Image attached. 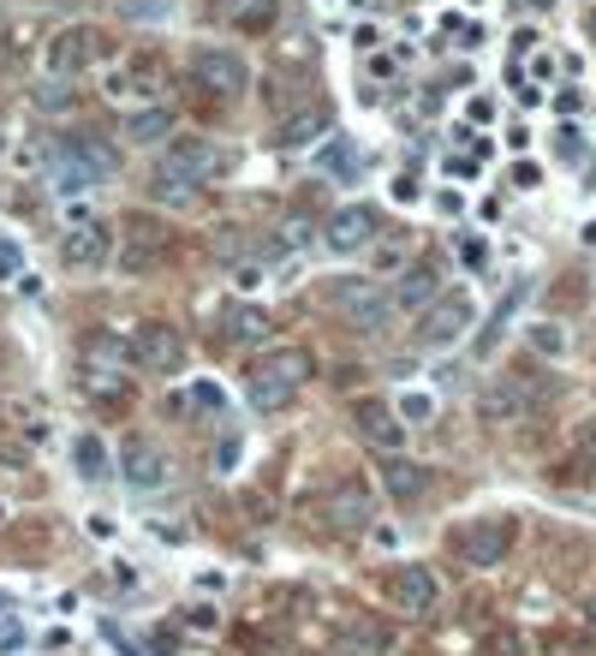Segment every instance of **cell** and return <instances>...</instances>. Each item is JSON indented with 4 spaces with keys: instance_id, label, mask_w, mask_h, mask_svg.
I'll use <instances>...</instances> for the list:
<instances>
[{
    "instance_id": "cell-30",
    "label": "cell",
    "mask_w": 596,
    "mask_h": 656,
    "mask_svg": "<svg viewBox=\"0 0 596 656\" xmlns=\"http://www.w3.org/2000/svg\"><path fill=\"white\" fill-rule=\"evenodd\" d=\"M328 150H323V168L334 173V180H358V150H353V138H323Z\"/></svg>"
},
{
    "instance_id": "cell-4",
    "label": "cell",
    "mask_w": 596,
    "mask_h": 656,
    "mask_svg": "<svg viewBox=\"0 0 596 656\" xmlns=\"http://www.w3.org/2000/svg\"><path fill=\"white\" fill-rule=\"evenodd\" d=\"M173 257H180V233L155 209H132L120 222V269L126 275H138V281L143 275H162Z\"/></svg>"
},
{
    "instance_id": "cell-15",
    "label": "cell",
    "mask_w": 596,
    "mask_h": 656,
    "mask_svg": "<svg viewBox=\"0 0 596 656\" xmlns=\"http://www.w3.org/2000/svg\"><path fill=\"white\" fill-rule=\"evenodd\" d=\"M120 477L132 490H167L173 460L150 442V435H126V442H120Z\"/></svg>"
},
{
    "instance_id": "cell-48",
    "label": "cell",
    "mask_w": 596,
    "mask_h": 656,
    "mask_svg": "<svg viewBox=\"0 0 596 656\" xmlns=\"http://www.w3.org/2000/svg\"><path fill=\"white\" fill-rule=\"evenodd\" d=\"M0 615H7V591H0Z\"/></svg>"
},
{
    "instance_id": "cell-6",
    "label": "cell",
    "mask_w": 596,
    "mask_h": 656,
    "mask_svg": "<svg viewBox=\"0 0 596 656\" xmlns=\"http://www.w3.org/2000/svg\"><path fill=\"white\" fill-rule=\"evenodd\" d=\"M513 544H519V525L507 514H484V519H465V531L454 537V556L472 573H489V567H501L513 556Z\"/></svg>"
},
{
    "instance_id": "cell-49",
    "label": "cell",
    "mask_w": 596,
    "mask_h": 656,
    "mask_svg": "<svg viewBox=\"0 0 596 656\" xmlns=\"http://www.w3.org/2000/svg\"><path fill=\"white\" fill-rule=\"evenodd\" d=\"M590 192H596V173H590Z\"/></svg>"
},
{
    "instance_id": "cell-43",
    "label": "cell",
    "mask_w": 596,
    "mask_h": 656,
    "mask_svg": "<svg viewBox=\"0 0 596 656\" xmlns=\"http://www.w3.org/2000/svg\"><path fill=\"white\" fill-rule=\"evenodd\" d=\"M394 197H400V203L418 197V180H412V173H400V180H394Z\"/></svg>"
},
{
    "instance_id": "cell-31",
    "label": "cell",
    "mask_w": 596,
    "mask_h": 656,
    "mask_svg": "<svg viewBox=\"0 0 596 656\" xmlns=\"http://www.w3.org/2000/svg\"><path fill=\"white\" fill-rule=\"evenodd\" d=\"M31 101H36L42 114H66V108H78V90H72V78H48Z\"/></svg>"
},
{
    "instance_id": "cell-32",
    "label": "cell",
    "mask_w": 596,
    "mask_h": 656,
    "mask_svg": "<svg viewBox=\"0 0 596 656\" xmlns=\"http://www.w3.org/2000/svg\"><path fill=\"white\" fill-rule=\"evenodd\" d=\"M531 346L543 358H566V329L561 323H531Z\"/></svg>"
},
{
    "instance_id": "cell-23",
    "label": "cell",
    "mask_w": 596,
    "mask_h": 656,
    "mask_svg": "<svg viewBox=\"0 0 596 656\" xmlns=\"http://www.w3.org/2000/svg\"><path fill=\"white\" fill-rule=\"evenodd\" d=\"M435 293H442V275H435V262H412V269H400L394 311H424Z\"/></svg>"
},
{
    "instance_id": "cell-38",
    "label": "cell",
    "mask_w": 596,
    "mask_h": 656,
    "mask_svg": "<svg viewBox=\"0 0 596 656\" xmlns=\"http://www.w3.org/2000/svg\"><path fill=\"white\" fill-rule=\"evenodd\" d=\"M232 287H239V293H251V287H263V269H257V262H239V269H232Z\"/></svg>"
},
{
    "instance_id": "cell-42",
    "label": "cell",
    "mask_w": 596,
    "mask_h": 656,
    "mask_svg": "<svg viewBox=\"0 0 596 656\" xmlns=\"http://www.w3.org/2000/svg\"><path fill=\"white\" fill-rule=\"evenodd\" d=\"M555 108H561V114H578V108H585V96H578V90H561Z\"/></svg>"
},
{
    "instance_id": "cell-1",
    "label": "cell",
    "mask_w": 596,
    "mask_h": 656,
    "mask_svg": "<svg viewBox=\"0 0 596 656\" xmlns=\"http://www.w3.org/2000/svg\"><path fill=\"white\" fill-rule=\"evenodd\" d=\"M316 376V358L311 346H269V353L251 358V370H245V388H251V400L274 412V406H286L293 394Z\"/></svg>"
},
{
    "instance_id": "cell-35",
    "label": "cell",
    "mask_w": 596,
    "mask_h": 656,
    "mask_svg": "<svg viewBox=\"0 0 596 656\" xmlns=\"http://www.w3.org/2000/svg\"><path fill=\"white\" fill-rule=\"evenodd\" d=\"M19 275H24V251L0 233V281H19Z\"/></svg>"
},
{
    "instance_id": "cell-3",
    "label": "cell",
    "mask_w": 596,
    "mask_h": 656,
    "mask_svg": "<svg viewBox=\"0 0 596 656\" xmlns=\"http://www.w3.org/2000/svg\"><path fill=\"white\" fill-rule=\"evenodd\" d=\"M323 311L346 316L358 334H376L394 323V293H388L382 281H370V275H334V281H323Z\"/></svg>"
},
{
    "instance_id": "cell-29",
    "label": "cell",
    "mask_w": 596,
    "mask_h": 656,
    "mask_svg": "<svg viewBox=\"0 0 596 656\" xmlns=\"http://www.w3.org/2000/svg\"><path fill=\"white\" fill-rule=\"evenodd\" d=\"M525 293H531V287L519 281L513 293H507V299L496 304V316H489V329L477 334V353H496V346H501V334H507V323H513V311H519V304H525Z\"/></svg>"
},
{
    "instance_id": "cell-2",
    "label": "cell",
    "mask_w": 596,
    "mask_h": 656,
    "mask_svg": "<svg viewBox=\"0 0 596 656\" xmlns=\"http://www.w3.org/2000/svg\"><path fill=\"white\" fill-rule=\"evenodd\" d=\"M221 173H227V150L209 138H192V131H180L162 150V162H155V180H162L167 197H192L197 185L221 180Z\"/></svg>"
},
{
    "instance_id": "cell-27",
    "label": "cell",
    "mask_w": 596,
    "mask_h": 656,
    "mask_svg": "<svg viewBox=\"0 0 596 656\" xmlns=\"http://www.w3.org/2000/svg\"><path fill=\"white\" fill-rule=\"evenodd\" d=\"M72 465H78V477H84V484H101V477H108V442H101V435L96 430H84L78 435V442H72Z\"/></svg>"
},
{
    "instance_id": "cell-12",
    "label": "cell",
    "mask_w": 596,
    "mask_h": 656,
    "mask_svg": "<svg viewBox=\"0 0 596 656\" xmlns=\"http://www.w3.org/2000/svg\"><path fill=\"white\" fill-rule=\"evenodd\" d=\"M126 358H132L138 370H150V376H167V370L185 364V334L173 323H138L132 341H126Z\"/></svg>"
},
{
    "instance_id": "cell-40",
    "label": "cell",
    "mask_w": 596,
    "mask_h": 656,
    "mask_svg": "<svg viewBox=\"0 0 596 656\" xmlns=\"http://www.w3.org/2000/svg\"><path fill=\"white\" fill-rule=\"evenodd\" d=\"M578 138H585L578 126H561V155H585V143H578Z\"/></svg>"
},
{
    "instance_id": "cell-13",
    "label": "cell",
    "mask_w": 596,
    "mask_h": 656,
    "mask_svg": "<svg viewBox=\"0 0 596 656\" xmlns=\"http://www.w3.org/2000/svg\"><path fill=\"white\" fill-rule=\"evenodd\" d=\"M162 90H167V61H155V54H132L120 72L108 78V96L113 101H162Z\"/></svg>"
},
{
    "instance_id": "cell-26",
    "label": "cell",
    "mask_w": 596,
    "mask_h": 656,
    "mask_svg": "<svg viewBox=\"0 0 596 656\" xmlns=\"http://www.w3.org/2000/svg\"><path fill=\"white\" fill-rule=\"evenodd\" d=\"M167 131H173V108H162V101L126 114V143H162Z\"/></svg>"
},
{
    "instance_id": "cell-41",
    "label": "cell",
    "mask_w": 596,
    "mask_h": 656,
    "mask_svg": "<svg viewBox=\"0 0 596 656\" xmlns=\"http://www.w3.org/2000/svg\"><path fill=\"white\" fill-rule=\"evenodd\" d=\"M459 257H465V262H472V269H477V262L489 257V245H484V239H459Z\"/></svg>"
},
{
    "instance_id": "cell-24",
    "label": "cell",
    "mask_w": 596,
    "mask_h": 656,
    "mask_svg": "<svg viewBox=\"0 0 596 656\" xmlns=\"http://www.w3.org/2000/svg\"><path fill=\"white\" fill-rule=\"evenodd\" d=\"M382 490L394 495L400 507H412V502H424L430 472H424V465H412V460H400V454H388V465H382Z\"/></svg>"
},
{
    "instance_id": "cell-17",
    "label": "cell",
    "mask_w": 596,
    "mask_h": 656,
    "mask_svg": "<svg viewBox=\"0 0 596 656\" xmlns=\"http://www.w3.org/2000/svg\"><path fill=\"white\" fill-rule=\"evenodd\" d=\"M353 424H358V435H365L370 448H382V454H400V448H405V418L388 400H358Z\"/></svg>"
},
{
    "instance_id": "cell-46",
    "label": "cell",
    "mask_w": 596,
    "mask_h": 656,
    "mask_svg": "<svg viewBox=\"0 0 596 656\" xmlns=\"http://www.w3.org/2000/svg\"><path fill=\"white\" fill-rule=\"evenodd\" d=\"M7 61H12V49H7V42H0V66H7Z\"/></svg>"
},
{
    "instance_id": "cell-50",
    "label": "cell",
    "mask_w": 596,
    "mask_h": 656,
    "mask_svg": "<svg viewBox=\"0 0 596 656\" xmlns=\"http://www.w3.org/2000/svg\"><path fill=\"white\" fill-rule=\"evenodd\" d=\"M0 519H7V507H0Z\"/></svg>"
},
{
    "instance_id": "cell-25",
    "label": "cell",
    "mask_w": 596,
    "mask_h": 656,
    "mask_svg": "<svg viewBox=\"0 0 596 656\" xmlns=\"http://www.w3.org/2000/svg\"><path fill=\"white\" fill-rule=\"evenodd\" d=\"M346 650H353V656H388V650H394V626L376 621V615L346 621Z\"/></svg>"
},
{
    "instance_id": "cell-20",
    "label": "cell",
    "mask_w": 596,
    "mask_h": 656,
    "mask_svg": "<svg viewBox=\"0 0 596 656\" xmlns=\"http://www.w3.org/2000/svg\"><path fill=\"white\" fill-rule=\"evenodd\" d=\"M274 334V316L263 304H227L221 311V346H263Z\"/></svg>"
},
{
    "instance_id": "cell-9",
    "label": "cell",
    "mask_w": 596,
    "mask_h": 656,
    "mask_svg": "<svg viewBox=\"0 0 596 656\" xmlns=\"http://www.w3.org/2000/svg\"><path fill=\"white\" fill-rule=\"evenodd\" d=\"M108 54V31L101 24H66L48 42V78H84L90 66H101Z\"/></svg>"
},
{
    "instance_id": "cell-39",
    "label": "cell",
    "mask_w": 596,
    "mask_h": 656,
    "mask_svg": "<svg viewBox=\"0 0 596 656\" xmlns=\"http://www.w3.org/2000/svg\"><path fill=\"white\" fill-rule=\"evenodd\" d=\"M537 180H543V168H537V162H519V168H513V185H519V192H531Z\"/></svg>"
},
{
    "instance_id": "cell-10",
    "label": "cell",
    "mask_w": 596,
    "mask_h": 656,
    "mask_svg": "<svg viewBox=\"0 0 596 656\" xmlns=\"http://www.w3.org/2000/svg\"><path fill=\"white\" fill-rule=\"evenodd\" d=\"M531 406H537V394L525 388V376H489V383L477 388V424L513 430L531 418Z\"/></svg>"
},
{
    "instance_id": "cell-7",
    "label": "cell",
    "mask_w": 596,
    "mask_h": 656,
    "mask_svg": "<svg viewBox=\"0 0 596 656\" xmlns=\"http://www.w3.org/2000/svg\"><path fill=\"white\" fill-rule=\"evenodd\" d=\"M477 323V304L472 293H435L424 311H418V329H412V341L424 346V353H442V346H454L465 341V329Z\"/></svg>"
},
{
    "instance_id": "cell-37",
    "label": "cell",
    "mask_w": 596,
    "mask_h": 656,
    "mask_svg": "<svg viewBox=\"0 0 596 656\" xmlns=\"http://www.w3.org/2000/svg\"><path fill=\"white\" fill-rule=\"evenodd\" d=\"M311 54H316L311 36H286L281 42V66H311Z\"/></svg>"
},
{
    "instance_id": "cell-22",
    "label": "cell",
    "mask_w": 596,
    "mask_h": 656,
    "mask_svg": "<svg viewBox=\"0 0 596 656\" xmlns=\"http://www.w3.org/2000/svg\"><path fill=\"white\" fill-rule=\"evenodd\" d=\"M78 388H84V400L90 406H132V376H120V370H108V364H84V376H78Z\"/></svg>"
},
{
    "instance_id": "cell-14",
    "label": "cell",
    "mask_w": 596,
    "mask_h": 656,
    "mask_svg": "<svg viewBox=\"0 0 596 656\" xmlns=\"http://www.w3.org/2000/svg\"><path fill=\"white\" fill-rule=\"evenodd\" d=\"M61 257H66V269L72 275H96V269H108L113 262V227L108 222H78L66 233V245H61Z\"/></svg>"
},
{
    "instance_id": "cell-36",
    "label": "cell",
    "mask_w": 596,
    "mask_h": 656,
    "mask_svg": "<svg viewBox=\"0 0 596 656\" xmlns=\"http://www.w3.org/2000/svg\"><path fill=\"white\" fill-rule=\"evenodd\" d=\"M394 412L405 418V424H424V418L435 412V400H430V394H405V400L394 406Z\"/></svg>"
},
{
    "instance_id": "cell-47",
    "label": "cell",
    "mask_w": 596,
    "mask_h": 656,
    "mask_svg": "<svg viewBox=\"0 0 596 656\" xmlns=\"http://www.w3.org/2000/svg\"><path fill=\"white\" fill-rule=\"evenodd\" d=\"M531 7H555V0H531Z\"/></svg>"
},
{
    "instance_id": "cell-33",
    "label": "cell",
    "mask_w": 596,
    "mask_h": 656,
    "mask_svg": "<svg viewBox=\"0 0 596 656\" xmlns=\"http://www.w3.org/2000/svg\"><path fill=\"white\" fill-rule=\"evenodd\" d=\"M173 406H192V412H221L227 394L215 388V383H192V388H185V400H173Z\"/></svg>"
},
{
    "instance_id": "cell-44",
    "label": "cell",
    "mask_w": 596,
    "mask_h": 656,
    "mask_svg": "<svg viewBox=\"0 0 596 656\" xmlns=\"http://www.w3.org/2000/svg\"><path fill=\"white\" fill-rule=\"evenodd\" d=\"M585 621H590V626H596V591H590V596H585Z\"/></svg>"
},
{
    "instance_id": "cell-19",
    "label": "cell",
    "mask_w": 596,
    "mask_h": 656,
    "mask_svg": "<svg viewBox=\"0 0 596 656\" xmlns=\"http://www.w3.org/2000/svg\"><path fill=\"white\" fill-rule=\"evenodd\" d=\"M316 138H328V108H323V101L293 108L286 120H274V131H269V143H274V150H286V155H293V150H311Z\"/></svg>"
},
{
    "instance_id": "cell-11",
    "label": "cell",
    "mask_w": 596,
    "mask_h": 656,
    "mask_svg": "<svg viewBox=\"0 0 596 656\" xmlns=\"http://www.w3.org/2000/svg\"><path fill=\"white\" fill-rule=\"evenodd\" d=\"M323 519L334 525V531H370V519H376V490H370L358 472H340V477L323 490Z\"/></svg>"
},
{
    "instance_id": "cell-5",
    "label": "cell",
    "mask_w": 596,
    "mask_h": 656,
    "mask_svg": "<svg viewBox=\"0 0 596 656\" xmlns=\"http://www.w3.org/2000/svg\"><path fill=\"white\" fill-rule=\"evenodd\" d=\"M113 173V150L101 138H61L48 155V180L61 197H78V192H96L101 180Z\"/></svg>"
},
{
    "instance_id": "cell-45",
    "label": "cell",
    "mask_w": 596,
    "mask_h": 656,
    "mask_svg": "<svg viewBox=\"0 0 596 656\" xmlns=\"http://www.w3.org/2000/svg\"><path fill=\"white\" fill-rule=\"evenodd\" d=\"M585 31H590V42H596V12H590V19H585Z\"/></svg>"
},
{
    "instance_id": "cell-8",
    "label": "cell",
    "mask_w": 596,
    "mask_h": 656,
    "mask_svg": "<svg viewBox=\"0 0 596 656\" xmlns=\"http://www.w3.org/2000/svg\"><path fill=\"white\" fill-rule=\"evenodd\" d=\"M192 78H197V90H209L221 101H239L245 90H251V66H245V54L221 49V42H197L192 49Z\"/></svg>"
},
{
    "instance_id": "cell-28",
    "label": "cell",
    "mask_w": 596,
    "mask_h": 656,
    "mask_svg": "<svg viewBox=\"0 0 596 656\" xmlns=\"http://www.w3.org/2000/svg\"><path fill=\"white\" fill-rule=\"evenodd\" d=\"M555 477H566V484H596V430H578V442L566 448Z\"/></svg>"
},
{
    "instance_id": "cell-21",
    "label": "cell",
    "mask_w": 596,
    "mask_h": 656,
    "mask_svg": "<svg viewBox=\"0 0 596 656\" xmlns=\"http://www.w3.org/2000/svg\"><path fill=\"white\" fill-rule=\"evenodd\" d=\"M209 7L221 12L239 36H269L274 19H281V0H209Z\"/></svg>"
},
{
    "instance_id": "cell-16",
    "label": "cell",
    "mask_w": 596,
    "mask_h": 656,
    "mask_svg": "<svg viewBox=\"0 0 596 656\" xmlns=\"http://www.w3.org/2000/svg\"><path fill=\"white\" fill-rule=\"evenodd\" d=\"M388 596H394V609H400V615H430V609L442 603V585H435V573H430V567L400 561L394 573H388Z\"/></svg>"
},
{
    "instance_id": "cell-18",
    "label": "cell",
    "mask_w": 596,
    "mask_h": 656,
    "mask_svg": "<svg viewBox=\"0 0 596 656\" xmlns=\"http://www.w3.org/2000/svg\"><path fill=\"white\" fill-rule=\"evenodd\" d=\"M370 239H376V215L365 209V203H346V209H334L323 222V245H328V251H340V257L365 251Z\"/></svg>"
},
{
    "instance_id": "cell-34",
    "label": "cell",
    "mask_w": 596,
    "mask_h": 656,
    "mask_svg": "<svg viewBox=\"0 0 596 656\" xmlns=\"http://www.w3.org/2000/svg\"><path fill=\"white\" fill-rule=\"evenodd\" d=\"M484 656H525V638H519L513 626H496V633L484 638Z\"/></svg>"
}]
</instances>
